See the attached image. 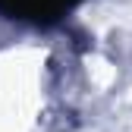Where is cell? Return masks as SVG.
<instances>
[{"mask_svg": "<svg viewBox=\"0 0 132 132\" xmlns=\"http://www.w3.org/2000/svg\"><path fill=\"white\" fill-rule=\"evenodd\" d=\"M82 0H0V13H6L10 19L19 22H57L63 13H69L72 6H79Z\"/></svg>", "mask_w": 132, "mask_h": 132, "instance_id": "1", "label": "cell"}]
</instances>
